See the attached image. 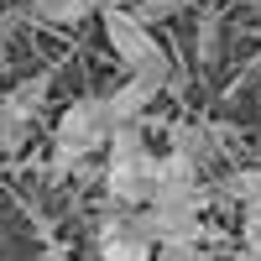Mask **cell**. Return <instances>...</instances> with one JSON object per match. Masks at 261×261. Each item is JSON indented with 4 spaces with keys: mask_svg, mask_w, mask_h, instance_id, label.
Wrapping results in <instances>:
<instances>
[{
    "mask_svg": "<svg viewBox=\"0 0 261 261\" xmlns=\"http://www.w3.org/2000/svg\"><path fill=\"white\" fill-rule=\"evenodd\" d=\"M115 125H110V110H105V94H79L73 105H63V115L53 125V172H73L94 157L99 146H110Z\"/></svg>",
    "mask_w": 261,
    "mask_h": 261,
    "instance_id": "7a4b0ae2",
    "label": "cell"
},
{
    "mask_svg": "<svg viewBox=\"0 0 261 261\" xmlns=\"http://www.w3.org/2000/svg\"><path fill=\"white\" fill-rule=\"evenodd\" d=\"M47 89H53V68H42V73H27L21 84H11V89H6V105H11V115L32 125V120L42 115V105H47Z\"/></svg>",
    "mask_w": 261,
    "mask_h": 261,
    "instance_id": "52a82bcc",
    "label": "cell"
},
{
    "mask_svg": "<svg viewBox=\"0 0 261 261\" xmlns=\"http://www.w3.org/2000/svg\"><path fill=\"white\" fill-rule=\"evenodd\" d=\"M27 136H32V125H27V120H16V115H11V105L0 99V157H6V151H16V146H27Z\"/></svg>",
    "mask_w": 261,
    "mask_h": 261,
    "instance_id": "8fae6325",
    "label": "cell"
},
{
    "mask_svg": "<svg viewBox=\"0 0 261 261\" xmlns=\"http://www.w3.org/2000/svg\"><path fill=\"white\" fill-rule=\"evenodd\" d=\"M220 193L241 204V214H261V167H230L220 178Z\"/></svg>",
    "mask_w": 261,
    "mask_h": 261,
    "instance_id": "9c48e42d",
    "label": "cell"
},
{
    "mask_svg": "<svg viewBox=\"0 0 261 261\" xmlns=\"http://www.w3.org/2000/svg\"><path fill=\"white\" fill-rule=\"evenodd\" d=\"M99 32H105V42H110V53L120 58L125 73H141V68H151V63L167 53L130 6H110V0H105L99 6Z\"/></svg>",
    "mask_w": 261,
    "mask_h": 261,
    "instance_id": "3957f363",
    "label": "cell"
},
{
    "mask_svg": "<svg viewBox=\"0 0 261 261\" xmlns=\"http://www.w3.org/2000/svg\"><path fill=\"white\" fill-rule=\"evenodd\" d=\"M94 246H99V261H157V246L141 241V235L125 225V214H120V209H110V214L99 220Z\"/></svg>",
    "mask_w": 261,
    "mask_h": 261,
    "instance_id": "277c9868",
    "label": "cell"
},
{
    "mask_svg": "<svg viewBox=\"0 0 261 261\" xmlns=\"http://www.w3.org/2000/svg\"><path fill=\"white\" fill-rule=\"evenodd\" d=\"M241 251H261V214H241Z\"/></svg>",
    "mask_w": 261,
    "mask_h": 261,
    "instance_id": "4fadbf2b",
    "label": "cell"
},
{
    "mask_svg": "<svg viewBox=\"0 0 261 261\" xmlns=\"http://www.w3.org/2000/svg\"><path fill=\"white\" fill-rule=\"evenodd\" d=\"M110 6H130V0H110Z\"/></svg>",
    "mask_w": 261,
    "mask_h": 261,
    "instance_id": "2e32d148",
    "label": "cell"
},
{
    "mask_svg": "<svg viewBox=\"0 0 261 261\" xmlns=\"http://www.w3.org/2000/svg\"><path fill=\"white\" fill-rule=\"evenodd\" d=\"M162 89H151L146 79H120L110 94H105V110H110V125L115 130H130V125H141L146 115V105H157Z\"/></svg>",
    "mask_w": 261,
    "mask_h": 261,
    "instance_id": "5b68a950",
    "label": "cell"
},
{
    "mask_svg": "<svg viewBox=\"0 0 261 261\" xmlns=\"http://www.w3.org/2000/svg\"><path fill=\"white\" fill-rule=\"evenodd\" d=\"M105 0H32V16L42 27H79V21L99 16Z\"/></svg>",
    "mask_w": 261,
    "mask_h": 261,
    "instance_id": "ba28073f",
    "label": "cell"
},
{
    "mask_svg": "<svg viewBox=\"0 0 261 261\" xmlns=\"http://www.w3.org/2000/svg\"><path fill=\"white\" fill-rule=\"evenodd\" d=\"M199 261H214V251H209V246H204V251H199Z\"/></svg>",
    "mask_w": 261,
    "mask_h": 261,
    "instance_id": "9a60e30c",
    "label": "cell"
},
{
    "mask_svg": "<svg viewBox=\"0 0 261 261\" xmlns=\"http://www.w3.org/2000/svg\"><path fill=\"white\" fill-rule=\"evenodd\" d=\"M0 99H6V89H0Z\"/></svg>",
    "mask_w": 261,
    "mask_h": 261,
    "instance_id": "e0dca14e",
    "label": "cell"
},
{
    "mask_svg": "<svg viewBox=\"0 0 261 261\" xmlns=\"http://www.w3.org/2000/svg\"><path fill=\"white\" fill-rule=\"evenodd\" d=\"M162 136H167V151H178V157H188V162H209L214 157V151H220V146H214V141H220V130H214V125H193V120H172L167 130H162Z\"/></svg>",
    "mask_w": 261,
    "mask_h": 261,
    "instance_id": "8992f818",
    "label": "cell"
},
{
    "mask_svg": "<svg viewBox=\"0 0 261 261\" xmlns=\"http://www.w3.org/2000/svg\"><path fill=\"white\" fill-rule=\"evenodd\" d=\"M105 199H110V209H120V214L146 209L151 199H157V151L146 146L141 125L110 136V157H105Z\"/></svg>",
    "mask_w": 261,
    "mask_h": 261,
    "instance_id": "6da1fadb",
    "label": "cell"
},
{
    "mask_svg": "<svg viewBox=\"0 0 261 261\" xmlns=\"http://www.w3.org/2000/svg\"><path fill=\"white\" fill-rule=\"evenodd\" d=\"M130 11H136L141 21H162L172 11H183V0H130Z\"/></svg>",
    "mask_w": 261,
    "mask_h": 261,
    "instance_id": "7c38bea8",
    "label": "cell"
},
{
    "mask_svg": "<svg viewBox=\"0 0 261 261\" xmlns=\"http://www.w3.org/2000/svg\"><path fill=\"white\" fill-rule=\"evenodd\" d=\"M235 261H261V251H241V256H235Z\"/></svg>",
    "mask_w": 261,
    "mask_h": 261,
    "instance_id": "5bb4252c",
    "label": "cell"
},
{
    "mask_svg": "<svg viewBox=\"0 0 261 261\" xmlns=\"http://www.w3.org/2000/svg\"><path fill=\"white\" fill-rule=\"evenodd\" d=\"M220 58V11H204L199 16V32H193V63H209Z\"/></svg>",
    "mask_w": 261,
    "mask_h": 261,
    "instance_id": "30bf717a",
    "label": "cell"
}]
</instances>
